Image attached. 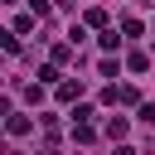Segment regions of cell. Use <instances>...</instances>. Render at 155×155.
<instances>
[{
	"instance_id": "cell-11",
	"label": "cell",
	"mask_w": 155,
	"mask_h": 155,
	"mask_svg": "<svg viewBox=\"0 0 155 155\" xmlns=\"http://www.w3.org/2000/svg\"><path fill=\"white\" fill-rule=\"evenodd\" d=\"M116 155H136V150H131V145H116Z\"/></svg>"
},
{
	"instance_id": "cell-12",
	"label": "cell",
	"mask_w": 155,
	"mask_h": 155,
	"mask_svg": "<svg viewBox=\"0 0 155 155\" xmlns=\"http://www.w3.org/2000/svg\"><path fill=\"white\" fill-rule=\"evenodd\" d=\"M39 155H58V145H44V150H39Z\"/></svg>"
},
{
	"instance_id": "cell-13",
	"label": "cell",
	"mask_w": 155,
	"mask_h": 155,
	"mask_svg": "<svg viewBox=\"0 0 155 155\" xmlns=\"http://www.w3.org/2000/svg\"><path fill=\"white\" fill-rule=\"evenodd\" d=\"M10 5H15V0H10Z\"/></svg>"
},
{
	"instance_id": "cell-1",
	"label": "cell",
	"mask_w": 155,
	"mask_h": 155,
	"mask_svg": "<svg viewBox=\"0 0 155 155\" xmlns=\"http://www.w3.org/2000/svg\"><path fill=\"white\" fill-rule=\"evenodd\" d=\"M102 102H111V107H116V102H121V107H136V102H140V92H136V87H107V92H102Z\"/></svg>"
},
{
	"instance_id": "cell-8",
	"label": "cell",
	"mask_w": 155,
	"mask_h": 155,
	"mask_svg": "<svg viewBox=\"0 0 155 155\" xmlns=\"http://www.w3.org/2000/svg\"><path fill=\"white\" fill-rule=\"evenodd\" d=\"M121 34H126V39H136V34H140V19H136V15H126V19H121Z\"/></svg>"
},
{
	"instance_id": "cell-7",
	"label": "cell",
	"mask_w": 155,
	"mask_h": 155,
	"mask_svg": "<svg viewBox=\"0 0 155 155\" xmlns=\"http://www.w3.org/2000/svg\"><path fill=\"white\" fill-rule=\"evenodd\" d=\"M126 68H131V73H145L150 58H145V53H126Z\"/></svg>"
},
{
	"instance_id": "cell-5",
	"label": "cell",
	"mask_w": 155,
	"mask_h": 155,
	"mask_svg": "<svg viewBox=\"0 0 155 155\" xmlns=\"http://www.w3.org/2000/svg\"><path fill=\"white\" fill-rule=\"evenodd\" d=\"M82 24H92V29H107V10H97V5H92V10L82 15Z\"/></svg>"
},
{
	"instance_id": "cell-9",
	"label": "cell",
	"mask_w": 155,
	"mask_h": 155,
	"mask_svg": "<svg viewBox=\"0 0 155 155\" xmlns=\"http://www.w3.org/2000/svg\"><path fill=\"white\" fill-rule=\"evenodd\" d=\"M39 82H58V63H53V58H48V63L39 68Z\"/></svg>"
},
{
	"instance_id": "cell-2",
	"label": "cell",
	"mask_w": 155,
	"mask_h": 155,
	"mask_svg": "<svg viewBox=\"0 0 155 155\" xmlns=\"http://www.w3.org/2000/svg\"><path fill=\"white\" fill-rule=\"evenodd\" d=\"M107 136H111V140H126V136H131V121H126V116H111V121H107Z\"/></svg>"
},
{
	"instance_id": "cell-10",
	"label": "cell",
	"mask_w": 155,
	"mask_h": 155,
	"mask_svg": "<svg viewBox=\"0 0 155 155\" xmlns=\"http://www.w3.org/2000/svg\"><path fill=\"white\" fill-rule=\"evenodd\" d=\"M34 24H39V15H19V19H15V29H19V34H29Z\"/></svg>"
},
{
	"instance_id": "cell-3",
	"label": "cell",
	"mask_w": 155,
	"mask_h": 155,
	"mask_svg": "<svg viewBox=\"0 0 155 155\" xmlns=\"http://www.w3.org/2000/svg\"><path fill=\"white\" fill-rule=\"evenodd\" d=\"M5 126H10V136H24V131H29L34 121H29L24 111H10V121H5Z\"/></svg>"
},
{
	"instance_id": "cell-6",
	"label": "cell",
	"mask_w": 155,
	"mask_h": 155,
	"mask_svg": "<svg viewBox=\"0 0 155 155\" xmlns=\"http://www.w3.org/2000/svg\"><path fill=\"white\" fill-rule=\"evenodd\" d=\"M73 140H82V145H87V140H97V131H92L87 121H73Z\"/></svg>"
},
{
	"instance_id": "cell-4",
	"label": "cell",
	"mask_w": 155,
	"mask_h": 155,
	"mask_svg": "<svg viewBox=\"0 0 155 155\" xmlns=\"http://www.w3.org/2000/svg\"><path fill=\"white\" fill-rule=\"evenodd\" d=\"M82 97V82H58V102H78Z\"/></svg>"
}]
</instances>
